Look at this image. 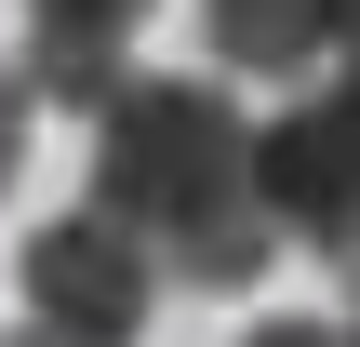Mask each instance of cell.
Segmentation results:
<instances>
[{
  "mask_svg": "<svg viewBox=\"0 0 360 347\" xmlns=\"http://www.w3.org/2000/svg\"><path fill=\"white\" fill-rule=\"evenodd\" d=\"M160 281L187 294H254L281 227H267V174H254V107H227L214 80H120L94 107V201Z\"/></svg>",
  "mask_w": 360,
  "mask_h": 347,
  "instance_id": "6da1fadb",
  "label": "cell"
},
{
  "mask_svg": "<svg viewBox=\"0 0 360 347\" xmlns=\"http://www.w3.org/2000/svg\"><path fill=\"white\" fill-rule=\"evenodd\" d=\"M254 174L281 241L360 267V80H307L281 120H254Z\"/></svg>",
  "mask_w": 360,
  "mask_h": 347,
  "instance_id": "7a4b0ae2",
  "label": "cell"
},
{
  "mask_svg": "<svg viewBox=\"0 0 360 347\" xmlns=\"http://www.w3.org/2000/svg\"><path fill=\"white\" fill-rule=\"evenodd\" d=\"M160 321V267L107 227V214H53L27 241V334L53 347H134Z\"/></svg>",
  "mask_w": 360,
  "mask_h": 347,
  "instance_id": "3957f363",
  "label": "cell"
},
{
  "mask_svg": "<svg viewBox=\"0 0 360 347\" xmlns=\"http://www.w3.org/2000/svg\"><path fill=\"white\" fill-rule=\"evenodd\" d=\"M160 0H27V107L53 94V107H107L120 80H134V27H147Z\"/></svg>",
  "mask_w": 360,
  "mask_h": 347,
  "instance_id": "277c9868",
  "label": "cell"
},
{
  "mask_svg": "<svg viewBox=\"0 0 360 347\" xmlns=\"http://www.w3.org/2000/svg\"><path fill=\"white\" fill-rule=\"evenodd\" d=\"M360 0H200V40H214V67L227 80H334V53H347Z\"/></svg>",
  "mask_w": 360,
  "mask_h": 347,
  "instance_id": "5b68a950",
  "label": "cell"
},
{
  "mask_svg": "<svg viewBox=\"0 0 360 347\" xmlns=\"http://www.w3.org/2000/svg\"><path fill=\"white\" fill-rule=\"evenodd\" d=\"M13 160H27V80L0 67V187H13Z\"/></svg>",
  "mask_w": 360,
  "mask_h": 347,
  "instance_id": "8992f818",
  "label": "cell"
},
{
  "mask_svg": "<svg viewBox=\"0 0 360 347\" xmlns=\"http://www.w3.org/2000/svg\"><path fill=\"white\" fill-rule=\"evenodd\" d=\"M240 347H347V334H334V321H254Z\"/></svg>",
  "mask_w": 360,
  "mask_h": 347,
  "instance_id": "52a82bcc",
  "label": "cell"
},
{
  "mask_svg": "<svg viewBox=\"0 0 360 347\" xmlns=\"http://www.w3.org/2000/svg\"><path fill=\"white\" fill-rule=\"evenodd\" d=\"M334 334H347V347H360V267H347V321H334Z\"/></svg>",
  "mask_w": 360,
  "mask_h": 347,
  "instance_id": "ba28073f",
  "label": "cell"
},
{
  "mask_svg": "<svg viewBox=\"0 0 360 347\" xmlns=\"http://www.w3.org/2000/svg\"><path fill=\"white\" fill-rule=\"evenodd\" d=\"M334 80H360V27H347V53H334Z\"/></svg>",
  "mask_w": 360,
  "mask_h": 347,
  "instance_id": "9c48e42d",
  "label": "cell"
},
{
  "mask_svg": "<svg viewBox=\"0 0 360 347\" xmlns=\"http://www.w3.org/2000/svg\"><path fill=\"white\" fill-rule=\"evenodd\" d=\"M0 347H53V334H0Z\"/></svg>",
  "mask_w": 360,
  "mask_h": 347,
  "instance_id": "30bf717a",
  "label": "cell"
}]
</instances>
